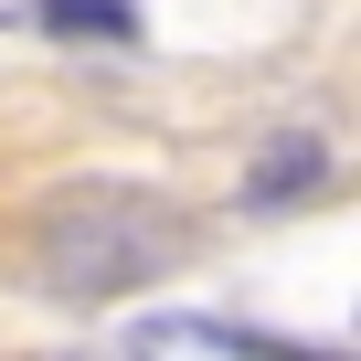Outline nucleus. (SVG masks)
Listing matches in <instances>:
<instances>
[{
  "label": "nucleus",
  "mask_w": 361,
  "mask_h": 361,
  "mask_svg": "<svg viewBox=\"0 0 361 361\" xmlns=\"http://www.w3.org/2000/svg\"><path fill=\"white\" fill-rule=\"evenodd\" d=\"M192 213H170L159 192H138V180H75V192H54L32 224H22V276L64 308H106V298H138L159 276L192 266Z\"/></svg>",
  "instance_id": "1"
},
{
  "label": "nucleus",
  "mask_w": 361,
  "mask_h": 361,
  "mask_svg": "<svg viewBox=\"0 0 361 361\" xmlns=\"http://www.w3.org/2000/svg\"><path fill=\"white\" fill-rule=\"evenodd\" d=\"M32 22L64 43H138V0H32Z\"/></svg>",
  "instance_id": "2"
},
{
  "label": "nucleus",
  "mask_w": 361,
  "mask_h": 361,
  "mask_svg": "<svg viewBox=\"0 0 361 361\" xmlns=\"http://www.w3.org/2000/svg\"><path fill=\"white\" fill-rule=\"evenodd\" d=\"M329 170V149L319 138H276L266 159H255V180H245V202H308V180Z\"/></svg>",
  "instance_id": "3"
},
{
  "label": "nucleus",
  "mask_w": 361,
  "mask_h": 361,
  "mask_svg": "<svg viewBox=\"0 0 361 361\" xmlns=\"http://www.w3.org/2000/svg\"><path fill=\"white\" fill-rule=\"evenodd\" d=\"M180 340L234 350V361H340V350H298V340H266V329H234V319H180Z\"/></svg>",
  "instance_id": "4"
}]
</instances>
